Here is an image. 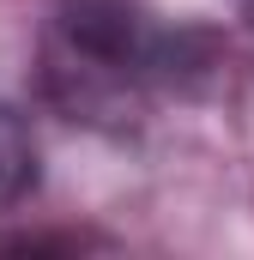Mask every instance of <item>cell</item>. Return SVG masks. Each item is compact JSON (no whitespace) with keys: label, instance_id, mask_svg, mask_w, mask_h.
<instances>
[{"label":"cell","instance_id":"6da1fadb","mask_svg":"<svg viewBox=\"0 0 254 260\" xmlns=\"http://www.w3.org/2000/svg\"><path fill=\"white\" fill-rule=\"evenodd\" d=\"M164 73V43L127 0H67L55 12V85L103 103Z\"/></svg>","mask_w":254,"mask_h":260},{"label":"cell","instance_id":"3957f363","mask_svg":"<svg viewBox=\"0 0 254 260\" xmlns=\"http://www.w3.org/2000/svg\"><path fill=\"white\" fill-rule=\"evenodd\" d=\"M236 6H242V12H248V18H254V0H236Z\"/></svg>","mask_w":254,"mask_h":260},{"label":"cell","instance_id":"7a4b0ae2","mask_svg":"<svg viewBox=\"0 0 254 260\" xmlns=\"http://www.w3.org/2000/svg\"><path fill=\"white\" fill-rule=\"evenodd\" d=\"M30 188H37V139L18 109L0 103V206H18Z\"/></svg>","mask_w":254,"mask_h":260}]
</instances>
